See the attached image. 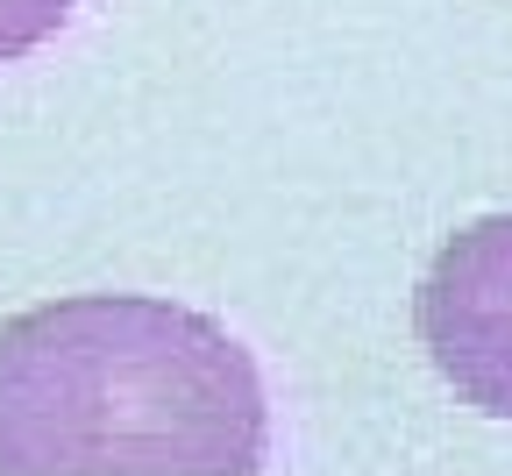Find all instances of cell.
<instances>
[{"label": "cell", "instance_id": "6da1fadb", "mask_svg": "<svg viewBox=\"0 0 512 476\" xmlns=\"http://www.w3.org/2000/svg\"><path fill=\"white\" fill-rule=\"evenodd\" d=\"M256 356L192 306L86 292L0 327V476H256Z\"/></svg>", "mask_w": 512, "mask_h": 476}, {"label": "cell", "instance_id": "7a4b0ae2", "mask_svg": "<svg viewBox=\"0 0 512 476\" xmlns=\"http://www.w3.org/2000/svg\"><path fill=\"white\" fill-rule=\"evenodd\" d=\"M413 320L441 384H456V398L477 413L512 420V214L470 221L441 242Z\"/></svg>", "mask_w": 512, "mask_h": 476}, {"label": "cell", "instance_id": "3957f363", "mask_svg": "<svg viewBox=\"0 0 512 476\" xmlns=\"http://www.w3.org/2000/svg\"><path fill=\"white\" fill-rule=\"evenodd\" d=\"M72 8L79 0H0V64L43 50L64 22H72Z\"/></svg>", "mask_w": 512, "mask_h": 476}]
</instances>
